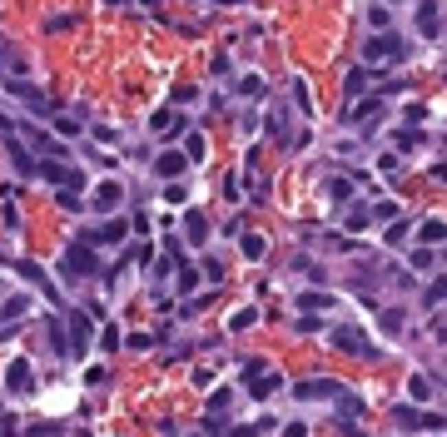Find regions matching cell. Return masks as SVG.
<instances>
[{"mask_svg":"<svg viewBox=\"0 0 447 437\" xmlns=\"http://www.w3.org/2000/svg\"><path fill=\"white\" fill-rule=\"evenodd\" d=\"M65 279H95L100 274V259H95V244H70L65 248V263H60Z\"/></svg>","mask_w":447,"mask_h":437,"instance_id":"obj_1","label":"cell"},{"mask_svg":"<svg viewBox=\"0 0 447 437\" xmlns=\"http://www.w3.org/2000/svg\"><path fill=\"white\" fill-rule=\"evenodd\" d=\"M40 174L50 184H60V189H84V174L70 169V164H60V159H40Z\"/></svg>","mask_w":447,"mask_h":437,"instance_id":"obj_2","label":"cell"},{"mask_svg":"<svg viewBox=\"0 0 447 437\" xmlns=\"http://www.w3.org/2000/svg\"><path fill=\"white\" fill-rule=\"evenodd\" d=\"M382 55H408V40H402V35H378V40H368V45H363V65H378Z\"/></svg>","mask_w":447,"mask_h":437,"instance_id":"obj_3","label":"cell"},{"mask_svg":"<svg viewBox=\"0 0 447 437\" xmlns=\"http://www.w3.org/2000/svg\"><path fill=\"white\" fill-rule=\"evenodd\" d=\"M5 95L25 99V105H30L35 115H55V99H50V95H40V90H30L25 80H5Z\"/></svg>","mask_w":447,"mask_h":437,"instance_id":"obj_4","label":"cell"},{"mask_svg":"<svg viewBox=\"0 0 447 437\" xmlns=\"http://www.w3.org/2000/svg\"><path fill=\"white\" fill-rule=\"evenodd\" d=\"M5 154H10V164H15V174H20V179L40 174V164H30V154L20 150V139H15V124H5Z\"/></svg>","mask_w":447,"mask_h":437,"instance_id":"obj_5","label":"cell"},{"mask_svg":"<svg viewBox=\"0 0 447 437\" xmlns=\"http://www.w3.org/2000/svg\"><path fill=\"white\" fill-rule=\"evenodd\" d=\"M189 164H194V159H189L184 150H164V154L154 159V174H159V179H179Z\"/></svg>","mask_w":447,"mask_h":437,"instance_id":"obj_6","label":"cell"},{"mask_svg":"<svg viewBox=\"0 0 447 437\" xmlns=\"http://www.w3.org/2000/svg\"><path fill=\"white\" fill-rule=\"evenodd\" d=\"M70 333H75V338H70V353H75V358H84V348L95 343V323L84 318V314H70Z\"/></svg>","mask_w":447,"mask_h":437,"instance_id":"obj_7","label":"cell"},{"mask_svg":"<svg viewBox=\"0 0 447 437\" xmlns=\"http://www.w3.org/2000/svg\"><path fill=\"white\" fill-rule=\"evenodd\" d=\"M119 199H124V184H119V179H104V184H100V189L90 194V204H95V209H100V214H110V209H115V204H119Z\"/></svg>","mask_w":447,"mask_h":437,"instance_id":"obj_8","label":"cell"},{"mask_svg":"<svg viewBox=\"0 0 447 437\" xmlns=\"http://www.w3.org/2000/svg\"><path fill=\"white\" fill-rule=\"evenodd\" d=\"M15 268H20V279H25V283H35V288H45V298H60V288L45 279V268H35L30 259H15Z\"/></svg>","mask_w":447,"mask_h":437,"instance_id":"obj_9","label":"cell"},{"mask_svg":"<svg viewBox=\"0 0 447 437\" xmlns=\"http://www.w3.org/2000/svg\"><path fill=\"white\" fill-rule=\"evenodd\" d=\"M293 392H298V398H343V388H338L333 378H313V383H298Z\"/></svg>","mask_w":447,"mask_h":437,"instance_id":"obj_10","label":"cell"},{"mask_svg":"<svg viewBox=\"0 0 447 437\" xmlns=\"http://www.w3.org/2000/svg\"><path fill=\"white\" fill-rule=\"evenodd\" d=\"M333 343L343 348V353H358V358H373V348L358 338V328H338V333H333Z\"/></svg>","mask_w":447,"mask_h":437,"instance_id":"obj_11","label":"cell"},{"mask_svg":"<svg viewBox=\"0 0 447 437\" xmlns=\"http://www.w3.org/2000/svg\"><path fill=\"white\" fill-rule=\"evenodd\" d=\"M119 239H124V219H110V224H100V228L84 234V244H119Z\"/></svg>","mask_w":447,"mask_h":437,"instance_id":"obj_12","label":"cell"},{"mask_svg":"<svg viewBox=\"0 0 447 437\" xmlns=\"http://www.w3.org/2000/svg\"><path fill=\"white\" fill-rule=\"evenodd\" d=\"M5 388H10V392H30V363H25V358H15V363L5 368Z\"/></svg>","mask_w":447,"mask_h":437,"instance_id":"obj_13","label":"cell"},{"mask_svg":"<svg viewBox=\"0 0 447 437\" xmlns=\"http://www.w3.org/2000/svg\"><path fill=\"white\" fill-rule=\"evenodd\" d=\"M149 130H154V134H179L184 119H179L174 110H154V115H149Z\"/></svg>","mask_w":447,"mask_h":437,"instance_id":"obj_14","label":"cell"},{"mask_svg":"<svg viewBox=\"0 0 447 437\" xmlns=\"http://www.w3.org/2000/svg\"><path fill=\"white\" fill-rule=\"evenodd\" d=\"M417 30H422V35H437V30H442V20H437V0H422V5H417Z\"/></svg>","mask_w":447,"mask_h":437,"instance_id":"obj_15","label":"cell"},{"mask_svg":"<svg viewBox=\"0 0 447 437\" xmlns=\"http://www.w3.org/2000/svg\"><path fill=\"white\" fill-rule=\"evenodd\" d=\"M184 234H189V244H204L209 239V219L194 209V214H184Z\"/></svg>","mask_w":447,"mask_h":437,"instance_id":"obj_16","label":"cell"},{"mask_svg":"<svg viewBox=\"0 0 447 437\" xmlns=\"http://www.w3.org/2000/svg\"><path fill=\"white\" fill-rule=\"evenodd\" d=\"M239 248H244V259H264L268 254V239L264 234H239Z\"/></svg>","mask_w":447,"mask_h":437,"instance_id":"obj_17","label":"cell"},{"mask_svg":"<svg viewBox=\"0 0 447 437\" xmlns=\"http://www.w3.org/2000/svg\"><path fill=\"white\" fill-rule=\"evenodd\" d=\"M417 239H422V244H437V239H447V224H442V219H428V224L417 228Z\"/></svg>","mask_w":447,"mask_h":437,"instance_id":"obj_18","label":"cell"},{"mask_svg":"<svg viewBox=\"0 0 447 437\" xmlns=\"http://www.w3.org/2000/svg\"><path fill=\"white\" fill-rule=\"evenodd\" d=\"M273 388H279V378H273V373H259V378L249 383V392H253V398H268Z\"/></svg>","mask_w":447,"mask_h":437,"instance_id":"obj_19","label":"cell"},{"mask_svg":"<svg viewBox=\"0 0 447 437\" xmlns=\"http://www.w3.org/2000/svg\"><path fill=\"white\" fill-rule=\"evenodd\" d=\"M298 308H308V314H318V308H333V298L313 288V294H303V298H298Z\"/></svg>","mask_w":447,"mask_h":437,"instance_id":"obj_20","label":"cell"},{"mask_svg":"<svg viewBox=\"0 0 447 437\" xmlns=\"http://www.w3.org/2000/svg\"><path fill=\"white\" fill-rule=\"evenodd\" d=\"M239 95L259 99V95H264V80H259V75H244V80H239Z\"/></svg>","mask_w":447,"mask_h":437,"instance_id":"obj_21","label":"cell"},{"mask_svg":"<svg viewBox=\"0 0 447 437\" xmlns=\"http://www.w3.org/2000/svg\"><path fill=\"white\" fill-rule=\"evenodd\" d=\"M368 214H373L368 204H358V209H348V219H343V224H348V228H368Z\"/></svg>","mask_w":447,"mask_h":437,"instance_id":"obj_22","label":"cell"},{"mask_svg":"<svg viewBox=\"0 0 447 437\" xmlns=\"http://www.w3.org/2000/svg\"><path fill=\"white\" fill-rule=\"evenodd\" d=\"M184 154L189 159H204V134H184Z\"/></svg>","mask_w":447,"mask_h":437,"instance_id":"obj_23","label":"cell"},{"mask_svg":"<svg viewBox=\"0 0 447 437\" xmlns=\"http://www.w3.org/2000/svg\"><path fill=\"white\" fill-rule=\"evenodd\" d=\"M50 343H55V353H70V338H65V328H60L55 318H50Z\"/></svg>","mask_w":447,"mask_h":437,"instance_id":"obj_24","label":"cell"},{"mask_svg":"<svg viewBox=\"0 0 447 437\" xmlns=\"http://www.w3.org/2000/svg\"><path fill=\"white\" fill-rule=\"evenodd\" d=\"M253 318H259V314H253V308H239V314H233V318H229V328H233V333H244V328H249Z\"/></svg>","mask_w":447,"mask_h":437,"instance_id":"obj_25","label":"cell"},{"mask_svg":"<svg viewBox=\"0 0 447 437\" xmlns=\"http://www.w3.org/2000/svg\"><path fill=\"white\" fill-rule=\"evenodd\" d=\"M293 99H298V110H303V115L313 110V99H308V85H303V80H293Z\"/></svg>","mask_w":447,"mask_h":437,"instance_id":"obj_26","label":"cell"},{"mask_svg":"<svg viewBox=\"0 0 447 437\" xmlns=\"http://www.w3.org/2000/svg\"><path fill=\"white\" fill-rule=\"evenodd\" d=\"M194 283H199V274L184 263V268H179V294H194Z\"/></svg>","mask_w":447,"mask_h":437,"instance_id":"obj_27","label":"cell"},{"mask_svg":"<svg viewBox=\"0 0 447 437\" xmlns=\"http://www.w3.org/2000/svg\"><path fill=\"white\" fill-rule=\"evenodd\" d=\"M428 303H447V274H442V279H433V288H428Z\"/></svg>","mask_w":447,"mask_h":437,"instance_id":"obj_28","label":"cell"},{"mask_svg":"<svg viewBox=\"0 0 447 437\" xmlns=\"http://www.w3.org/2000/svg\"><path fill=\"white\" fill-rule=\"evenodd\" d=\"M328 194H333V199H348V194H353V184H348V174H338V179L328 184Z\"/></svg>","mask_w":447,"mask_h":437,"instance_id":"obj_29","label":"cell"},{"mask_svg":"<svg viewBox=\"0 0 447 437\" xmlns=\"http://www.w3.org/2000/svg\"><path fill=\"white\" fill-rule=\"evenodd\" d=\"M229 398H233L229 388H219V392H209V412H224V408H229Z\"/></svg>","mask_w":447,"mask_h":437,"instance_id":"obj_30","label":"cell"},{"mask_svg":"<svg viewBox=\"0 0 447 437\" xmlns=\"http://www.w3.org/2000/svg\"><path fill=\"white\" fill-rule=\"evenodd\" d=\"M398 423L402 427H422V412L417 408H398Z\"/></svg>","mask_w":447,"mask_h":437,"instance_id":"obj_31","label":"cell"},{"mask_svg":"<svg viewBox=\"0 0 447 437\" xmlns=\"http://www.w3.org/2000/svg\"><path fill=\"white\" fill-rule=\"evenodd\" d=\"M393 139H398V150H413V144H422V134H417V130H398Z\"/></svg>","mask_w":447,"mask_h":437,"instance_id":"obj_32","label":"cell"},{"mask_svg":"<svg viewBox=\"0 0 447 437\" xmlns=\"http://www.w3.org/2000/svg\"><path fill=\"white\" fill-rule=\"evenodd\" d=\"M433 263H437V259H433V248H417V254H413V268H422V274H428Z\"/></svg>","mask_w":447,"mask_h":437,"instance_id":"obj_33","label":"cell"},{"mask_svg":"<svg viewBox=\"0 0 447 437\" xmlns=\"http://www.w3.org/2000/svg\"><path fill=\"white\" fill-rule=\"evenodd\" d=\"M368 25H373V30H388V10L373 5V10H368Z\"/></svg>","mask_w":447,"mask_h":437,"instance_id":"obj_34","label":"cell"},{"mask_svg":"<svg viewBox=\"0 0 447 437\" xmlns=\"http://www.w3.org/2000/svg\"><path fill=\"white\" fill-rule=\"evenodd\" d=\"M368 80H373L368 70H353V75H348V95H358V90H363V85H368Z\"/></svg>","mask_w":447,"mask_h":437,"instance_id":"obj_35","label":"cell"},{"mask_svg":"<svg viewBox=\"0 0 447 437\" xmlns=\"http://www.w3.org/2000/svg\"><path fill=\"white\" fill-rule=\"evenodd\" d=\"M382 328H388V333H398V328H402V314H398V308H388V314H382Z\"/></svg>","mask_w":447,"mask_h":437,"instance_id":"obj_36","label":"cell"},{"mask_svg":"<svg viewBox=\"0 0 447 437\" xmlns=\"http://www.w3.org/2000/svg\"><path fill=\"white\" fill-rule=\"evenodd\" d=\"M60 209H70V214H75V209H80V194H75V189H65V194H60Z\"/></svg>","mask_w":447,"mask_h":437,"instance_id":"obj_37","label":"cell"},{"mask_svg":"<svg viewBox=\"0 0 447 437\" xmlns=\"http://www.w3.org/2000/svg\"><path fill=\"white\" fill-rule=\"evenodd\" d=\"M284 437H308V427H303V423H288V427H284Z\"/></svg>","mask_w":447,"mask_h":437,"instance_id":"obj_38","label":"cell"},{"mask_svg":"<svg viewBox=\"0 0 447 437\" xmlns=\"http://www.w3.org/2000/svg\"><path fill=\"white\" fill-rule=\"evenodd\" d=\"M219 5H239V0H219Z\"/></svg>","mask_w":447,"mask_h":437,"instance_id":"obj_39","label":"cell"}]
</instances>
